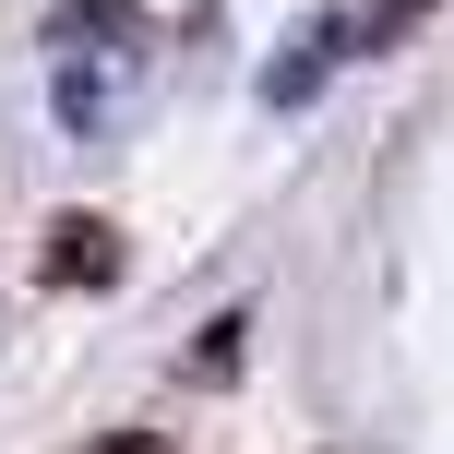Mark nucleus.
I'll use <instances>...</instances> for the list:
<instances>
[{
	"label": "nucleus",
	"instance_id": "nucleus-4",
	"mask_svg": "<svg viewBox=\"0 0 454 454\" xmlns=\"http://www.w3.org/2000/svg\"><path fill=\"white\" fill-rule=\"evenodd\" d=\"M431 12H442V0H371V12H359V48H407Z\"/></svg>",
	"mask_w": 454,
	"mask_h": 454
},
{
	"label": "nucleus",
	"instance_id": "nucleus-1",
	"mask_svg": "<svg viewBox=\"0 0 454 454\" xmlns=\"http://www.w3.org/2000/svg\"><path fill=\"white\" fill-rule=\"evenodd\" d=\"M36 48H48V108H60L84 144H108L120 96L144 84V60H156V12H144V0H60Z\"/></svg>",
	"mask_w": 454,
	"mask_h": 454
},
{
	"label": "nucleus",
	"instance_id": "nucleus-3",
	"mask_svg": "<svg viewBox=\"0 0 454 454\" xmlns=\"http://www.w3.org/2000/svg\"><path fill=\"white\" fill-rule=\"evenodd\" d=\"M36 263H48V287H120V227L108 215H48V239H36Z\"/></svg>",
	"mask_w": 454,
	"mask_h": 454
},
{
	"label": "nucleus",
	"instance_id": "nucleus-2",
	"mask_svg": "<svg viewBox=\"0 0 454 454\" xmlns=\"http://www.w3.org/2000/svg\"><path fill=\"white\" fill-rule=\"evenodd\" d=\"M347 48H359V12H299V36L263 60V108H311L323 72H335Z\"/></svg>",
	"mask_w": 454,
	"mask_h": 454
},
{
	"label": "nucleus",
	"instance_id": "nucleus-6",
	"mask_svg": "<svg viewBox=\"0 0 454 454\" xmlns=\"http://www.w3.org/2000/svg\"><path fill=\"white\" fill-rule=\"evenodd\" d=\"M96 454H168V431H108Z\"/></svg>",
	"mask_w": 454,
	"mask_h": 454
},
{
	"label": "nucleus",
	"instance_id": "nucleus-5",
	"mask_svg": "<svg viewBox=\"0 0 454 454\" xmlns=\"http://www.w3.org/2000/svg\"><path fill=\"white\" fill-rule=\"evenodd\" d=\"M239 335H251V323H239V311H215V323H204V347H192L180 371H192V383H227V371H239Z\"/></svg>",
	"mask_w": 454,
	"mask_h": 454
}]
</instances>
